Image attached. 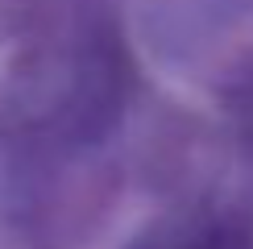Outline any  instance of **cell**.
Masks as SVG:
<instances>
[{
	"instance_id": "cell-1",
	"label": "cell",
	"mask_w": 253,
	"mask_h": 249,
	"mask_svg": "<svg viewBox=\"0 0 253 249\" xmlns=\"http://www.w3.org/2000/svg\"><path fill=\"white\" fill-rule=\"evenodd\" d=\"M133 249H249V241L228 224H158Z\"/></svg>"
},
{
	"instance_id": "cell-2",
	"label": "cell",
	"mask_w": 253,
	"mask_h": 249,
	"mask_svg": "<svg viewBox=\"0 0 253 249\" xmlns=\"http://www.w3.org/2000/svg\"><path fill=\"white\" fill-rule=\"evenodd\" d=\"M233 112L241 117V124H245V129L253 133V75L241 83V91L233 96Z\"/></svg>"
}]
</instances>
